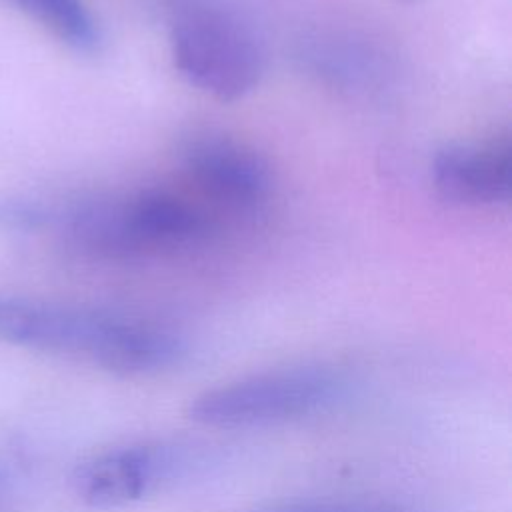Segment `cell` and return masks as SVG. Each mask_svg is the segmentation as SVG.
Wrapping results in <instances>:
<instances>
[{"instance_id": "6da1fadb", "label": "cell", "mask_w": 512, "mask_h": 512, "mask_svg": "<svg viewBox=\"0 0 512 512\" xmlns=\"http://www.w3.org/2000/svg\"><path fill=\"white\" fill-rule=\"evenodd\" d=\"M0 340L116 374H154L186 354L182 336L164 326L28 300H0Z\"/></svg>"}, {"instance_id": "7a4b0ae2", "label": "cell", "mask_w": 512, "mask_h": 512, "mask_svg": "<svg viewBox=\"0 0 512 512\" xmlns=\"http://www.w3.org/2000/svg\"><path fill=\"white\" fill-rule=\"evenodd\" d=\"M348 378L330 366L306 364L250 374L194 396L188 416L212 428H250L322 412L344 398Z\"/></svg>"}, {"instance_id": "3957f363", "label": "cell", "mask_w": 512, "mask_h": 512, "mask_svg": "<svg viewBox=\"0 0 512 512\" xmlns=\"http://www.w3.org/2000/svg\"><path fill=\"white\" fill-rule=\"evenodd\" d=\"M170 48L182 78L224 102L252 92L264 72V50L254 30L224 8L184 10L172 26Z\"/></svg>"}, {"instance_id": "277c9868", "label": "cell", "mask_w": 512, "mask_h": 512, "mask_svg": "<svg viewBox=\"0 0 512 512\" xmlns=\"http://www.w3.org/2000/svg\"><path fill=\"white\" fill-rule=\"evenodd\" d=\"M198 466L192 446L140 442L84 458L72 472L74 494L94 508L138 502L186 476Z\"/></svg>"}, {"instance_id": "5b68a950", "label": "cell", "mask_w": 512, "mask_h": 512, "mask_svg": "<svg viewBox=\"0 0 512 512\" xmlns=\"http://www.w3.org/2000/svg\"><path fill=\"white\" fill-rule=\"evenodd\" d=\"M432 180L446 200L458 204H506L512 186V152L508 138L440 148L432 160Z\"/></svg>"}, {"instance_id": "8992f818", "label": "cell", "mask_w": 512, "mask_h": 512, "mask_svg": "<svg viewBox=\"0 0 512 512\" xmlns=\"http://www.w3.org/2000/svg\"><path fill=\"white\" fill-rule=\"evenodd\" d=\"M186 168L206 196L236 208L260 204L272 188L268 162L254 148L228 138L196 142L186 154Z\"/></svg>"}, {"instance_id": "52a82bcc", "label": "cell", "mask_w": 512, "mask_h": 512, "mask_svg": "<svg viewBox=\"0 0 512 512\" xmlns=\"http://www.w3.org/2000/svg\"><path fill=\"white\" fill-rule=\"evenodd\" d=\"M68 48L92 54L100 48L102 34L84 0H4Z\"/></svg>"}, {"instance_id": "ba28073f", "label": "cell", "mask_w": 512, "mask_h": 512, "mask_svg": "<svg viewBox=\"0 0 512 512\" xmlns=\"http://www.w3.org/2000/svg\"><path fill=\"white\" fill-rule=\"evenodd\" d=\"M258 512H400L380 502H346V500H306V502H282Z\"/></svg>"}, {"instance_id": "9c48e42d", "label": "cell", "mask_w": 512, "mask_h": 512, "mask_svg": "<svg viewBox=\"0 0 512 512\" xmlns=\"http://www.w3.org/2000/svg\"><path fill=\"white\" fill-rule=\"evenodd\" d=\"M4 484H6V476H4V472H2V468H0V494L4 492Z\"/></svg>"}]
</instances>
